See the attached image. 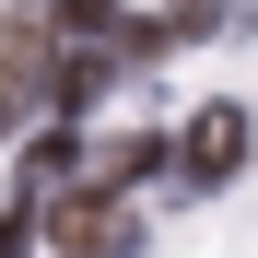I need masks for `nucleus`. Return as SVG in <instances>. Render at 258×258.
I'll return each instance as SVG.
<instances>
[{
	"instance_id": "f257e3e1",
	"label": "nucleus",
	"mask_w": 258,
	"mask_h": 258,
	"mask_svg": "<svg viewBox=\"0 0 258 258\" xmlns=\"http://www.w3.org/2000/svg\"><path fill=\"white\" fill-rule=\"evenodd\" d=\"M47 246H59V258H129V246H141V211L71 176V188L47 200Z\"/></svg>"
},
{
	"instance_id": "39448f33",
	"label": "nucleus",
	"mask_w": 258,
	"mask_h": 258,
	"mask_svg": "<svg viewBox=\"0 0 258 258\" xmlns=\"http://www.w3.org/2000/svg\"><path fill=\"white\" fill-rule=\"evenodd\" d=\"M0 141H12V94H0Z\"/></svg>"
},
{
	"instance_id": "f03ea898",
	"label": "nucleus",
	"mask_w": 258,
	"mask_h": 258,
	"mask_svg": "<svg viewBox=\"0 0 258 258\" xmlns=\"http://www.w3.org/2000/svg\"><path fill=\"white\" fill-rule=\"evenodd\" d=\"M235 164H246V106H200L176 129V188H223Z\"/></svg>"
},
{
	"instance_id": "20e7f679",
	"label": "nucleus",
	"mask_w": 258,
	"mask_h": 258,
	"mask_svg": "<svg viewBox=\"0 0 258 258\" xmlns=\"http://www.w3.org/2000/svg\"><path fill=\"white\" fill-rule=\"evenodd\" d=\"M35 235H47V223H35V211H0V258H24Z\"/></svg>"
},
{
	"instance_id": "7ed1b4c3",
	"label": "nucleus",
	"mask_w": 258,
	"mask_h": 258,
	"mask_svg": "<svg viewBox=\"0 0 258 258\" xmlns=\"http://www.w3.org/2000/svg\"><path fill=\"white\" fill-rule=\"evenodd\" d=\"M106 82H117V59H59V82H47V94H59L71 117H82V106H94V94H106Z\"/></svg>"
}]
</instances>
